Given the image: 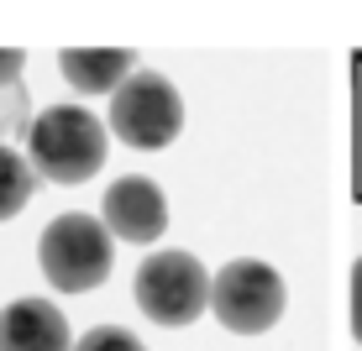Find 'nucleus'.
Here are the masks:
<instances>
[{
	"mask_svg": "<svg viewBox=\"0 0 362 351\" xmlns=\"http://www.w3.org/2000/svg\"><path fill=\"white\" fill-rule=\"evenodd\" d=\"M110 131L84 105H47L27 121V162L47 184H84L105 168Z\"/></svg>",
	"mask_w": 362,
	"mask_h": 351,
	"instance_id": "f257e3e1",
	"label": "nucleus"
},
{
	"mask_svg": "<svg viewBox=\"0 0 362 351\" xmlns=\"http://www.w3.org/2000/svg\"><path fill=\"white\" fill-rule=\"evenodd\" d=\"M37 262H42V278L58 294H90L110 278V262H116V242L100 225V215L69 210V215L47 220L42 242H37Z\"/></svg>",
	"mask_w": 362,
	"mask_h": 351,
	"instance_id": "f03ea898",
	"label": "nucleus"
},
{
	"mask_svg": "<svg viewBox=\"0 0 362 351\" xmlns=\"http://www.w3.org/2000/svg\"><path fill=\"white\" fill-rule=\"evenodd\" d=\"M136 309L153 325H194L210 309V273L194 252H147L136 262Z\"/></svg>",
	"mask_w": 362,
	"mask_h": 351,
	"instance_id": "7ed1b4c3",
	"label": "nucleus"
},
{
	"mask_svg": "<svg viewBox=\"0 0 362 351\" xmlns=\"http://www.w3.org/2000/svg\"><path fill=\"white\" fill-rule=\"evenodd\" d=\"M284 304H289V288H284V273L268 268L257 257H231L226 268L210 278V309L216 320L236 335H263L284 320Z\"/></svg>",
	"mask_w": 362,
	"mask_h": 351,
	"instance_id": "20e7f679",
	"label": "nucleus"
},
{
	"mask_svg": "<svg viewBox=\"0 0 362 351\" xmlns=\"http://www.w3.org/2000/svg\"><path fill=\"white\" fill-rule=\"evenodd\" d=\"M110 131L136 153H158L184 131V95L158 69H136L110 95Z\"/></svg>",
	"mask_w": 362,
	"mask_h": 351,
	"instance_id": "39448f33",
	"label": "nucleus"
},
{
	"mask_svg": "<svg viewBox=\"0 0 362 351\" xmlns=\"http://www.w3.org/2000/svg\"><path fill=\"white\" fill-rule=\"evenodd\" d=\"M100 225H105L110 236H121V242H163L168 231V194L158 189L153 179H142V173H127V179H116L100 199Z\"/></svg>",
	"mask_w": 362,
	"mask_h": 351,
	"instance_id": "423d86ee",
	"label": "nucleus"
},
{
	"mask_svg": "<svg viewBox=\"0 0 362 351\" xmlns=\"http://www.w3.org/2000/svg\"><path fill=\"white\" fill-rule=\"evenodd\" d=\"M0 351H74L64 309L53 299H11L0 309Z\"/></svg>",
	"mask_w": 362,
	"mask_h": 351,
	"instance_id": "0eeeda50",
	"label": "nucleus"
},
{
	"mask_svg": "<svg viewBox=\"0 0 362 351\" xmlns=\"http://www.w3.org/2000/svg\"><path fill=\"white\" fill-rule=\"evenodd\" d=\"M58 69L79 95H116L127 73H136V53L132 47H64Z\"/></svg>",
	"mask_w": 362,
	"mask_h": 351,
	"instance_id": "6e6552de",
	"label": "nucleus"
},
{
	"mask_svg": "<svg viewBox=\"0 0 362 351\" xmlns=\"http://www.w3.org/2000/svg\"><path fill=\"white\" fill-rule=\"evenodd\" d=\"M32 194H37V173H32L27 153H16L11 142H0V220L21 215Z\"/></svg>",
	"mask_w": 362,
	"mask_h": 351,
	"instance_id": "1a4fd4ad",
	"label": "nucleus"
},
{
	"mask_svg": "<svg viewBox=\"0 0 362 351\" xmlns=\"http://www.w3.org/2000/svg\"><path fill=\"white\" fill-rule=\"evenodd\" d=\"M74 351H147V346L132 331H121V325H95V331H84L74 341Z\"/></svg>",
	"mask_w": 362,
	"mask_h": 351,
	"instance_id": "9d476101",
	"label": "nucleus"
},
{
	"mask_svg": "<svg viewBox=\"0 0 362 351\" xmlns=\"http://www.w3.org/2000/svg\"><path fill=\"white\" fill-rule=\"evenodd\" d=\"M21 69H27V53L21 47H0V90L21 84Z\"/></svg>",
	"mask_w": 362,
	"mask_h": 351,
	"instance_id": "9b49d317",
	"label": "nucleus"
},
{
	"mask_svg": "<svg viewBox=\"0 0 362 351\" xmlns=\"http://www.w3.org/2000/svg\"><path fill=\"white\" fill-rule=\"evenodd\" d=\"M21 110H27V95H21V84H11L6 100H0V136L16 126V116H21Z\"/></svg>",
	"mask_w": 362,
	"mask_h": 351,
	"instance_id": "f8f14e48",
	"label": "nucleus"
},
{
	"mask_svg": "<svg viewBox=\"0 0 362 351\" xmlns=\"http://www.w3.org/2000/svg\"><path fill=\"white\" fill-rule=\"evenodd\" d=\"M352 335L362 346V257L352 262Z\"/></svg>",
	"mask_w": 362,
	"mask_h": 351,
	"instance_id": "ddd939ff",
	"label": "nucleus"
}]
</instances>
